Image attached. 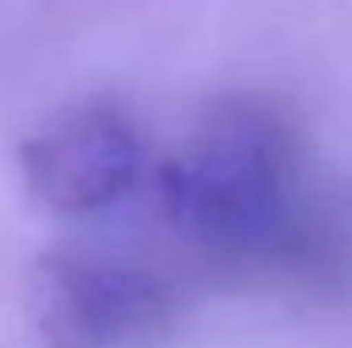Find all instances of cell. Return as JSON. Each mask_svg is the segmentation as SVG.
<instances>
[{
    "label": "cell",
    "mask_w": 352,
    "mask_h": 348,
    "mask_svg": "<svg viewBox=\"0 0 352 348\" xmlns=\"http://www.w3.org/2000/svg\"><path fill=\"white\" fill-rule=\"evenodd\" d=\"M295 184L291 127L254 98L213 102L160 168V205L188 242L254 250L283 234Z\"/></svg>",
    "instance_id": "6da1fadb"
},
{
    "label": "cell",
    "mask_w": 352,
    "mask_h": 348,
    "mask_svg": "<svg viewBox=\"0 0 352 348\" xmlns=\"http://www.w3.org/2000/svg\"><path fill=\"white\" fill-rule=\"evenodd\" d=\"M144 173V140L115 102H74L54 111L25 144L21 176L29 197L62 217L119 205Z\"/></svg>",
    "instance_id": "7a4b0ae2"
},
{
    "label": "cell",
    "mask_w": 352,
    "mask_h": 348,
    "mask_svg": "<svg viewBox=\"0 0 352 348\" xmlns=\"http://www.w3.org/2000/svg\"><path fill=\"white\" fill-rule=\"evenodd\" d=\"M25 303L45 348H119L164 320L168 287L135 262L50 254L33 266Z\"/></svg>",
    "instance_id": "3957f363"
}]
</instances>
